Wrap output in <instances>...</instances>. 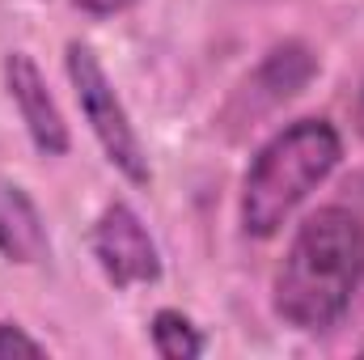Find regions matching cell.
<instances>
[{"mask_svg": "<svg viewBox=\"0 0 364 360\" xmlns=\"http://www.w3.org/2000/svg\"><path fill=\"white\" fill-rule=\"evenodd\" d=\"M364 280V221L348 208H318L275 271V314L296 331L335 327Z\"/></svg>", "mask_w": 364, "mask_h": 360, "instance_id": "cell-1", "label": "cell"}, {"mask_svg": "<svg viewBox=\"0 0 364 360\" xmlns=\"http://www.w3.org/2000/svg\"><path fill=\"white\" fill-rule=\"evenodd\" d=\"M343 144L326 119H296L259 149L242 182V229L250 238H272L292 216V208L331 179Z\"/></svg>", "mask_w": 364, "mask_h": 360, "instance_id": "cell-2", "label": "cell"}, {"mask_svg": "<svg viewBox=\"0 0 364 360\" xmlns=\"http://www.w3.org/2000/svg\"><path fill=\"white\" fill-rule=\"evenodd\" d=\"M68 81L77 90V102H81V115L90 119L93 136L102 144V153L110 157V166L136 186H149L153 182V166L144 157V144L127 119V106L119 102V93L110 85L106 68L97 64L85 43H68Z\"/></svg>", "mask_w": 364, "mask_h": 360, "instance_id": "cell-3", "label": "cell"}, {"mask_svg": "<svg viewBox=\"0 0 364 360\" xmlns=\"http://www.w3.org/2000/svg\"><path fill=\"white\" fill-rule=\"evenodd\" d=\"M93 259H97L102 275L114 288L161 280L157 242L149 238L144 221L127 203H106V212L97 216V225H93Z\"/></svg>", "mask_w": 364, "mask_h": 360, "instance_id": "cell-4", "label": "cell"}, {"mask_svg": "<svg viewBox=\"0 0 364 360\" xmlns=\"http://www.w3.org/2000/svg\"><path fill=\"white\" fill-rule=\"evenodd\" d=\"M4 85H9V97L17 102V115H21L34 149L47 153V157L68 153V123H64L55 97L47 93V81H43L38 64L26 51H9L4 55Z\"/></svg>", "mask_w": 364, "mask_h": 360, "instance_id": "cell-5", "label": "cell"}, {"mask_svg": "<svg viewBox=\"0 0 364 360\" xmlns=\"http://www.w3.org/2000/svg\"><path fill=\"white\" fill-rule=\"evenodd\" d=\"M51 250L43 212L17 182H0V255L13 263H43Z\"/></svg>", "mask_w": 364, "mask_h": 360, "instance_id": "cell-6", "label": "cell"}, {"mask_svg": "<svg viewBox=\"0 0 364 360\" xmlns=\"http://www.w3.org/2000/svg\"><path fill=\"white\" fill-rule=\"evenodd\" d=\"M153 348L166 360H195L203 352V339L182 309H157L153 314Z\"/></svg>", "mask_w": 364, "mask_h": 360, "instance_id": "cell-7", "label": "cell"}, {"mask_svg": "<svg viewBox=\"0 0 364 360\" xmlns=\"http://www.w3.org/2000/svg\"><path fill=\"white\" fill-rule=\"evenodd\" d=\"M4 356H47V348L30 339L17 322H0V360Z\"/></svg>", "mask_w": 364, "mask_h": 360, "instance_id": "cell-8", "label": "cell"}, {"mask_svg": "<svg viewBox=\"0 0 364 360\" xmlns=\"http://www.w3.org/2000/svg\"><path fill=\"white\" fill-rule=\"evenodd\" d=\"M77 9H85V13H97V17H106V13H123V9H132L136 0H73Z\"/></svg>", "mask_w": 364, "mask_h": 360, "instance_id": "cell-9", "label": "cell"}]
</instances>
